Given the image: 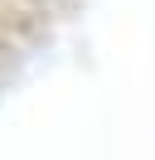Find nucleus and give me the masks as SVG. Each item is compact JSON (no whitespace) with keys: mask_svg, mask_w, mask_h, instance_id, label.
Wrapping results in <instances>:
<instances>
[]
</instances>
